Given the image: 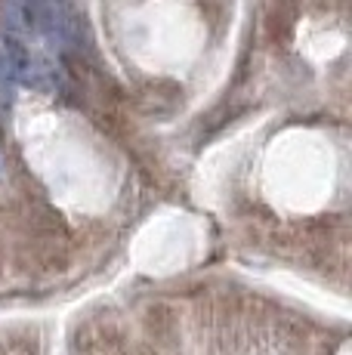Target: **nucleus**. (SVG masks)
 I'll return each instance as SVG.
<instances>
[{"label":"nucleus","mask_w":352,"mask_h":355,"mask_svg":"<svg viewBox=\"0 0 352 355\" xmlns=\"http://www.w3.org/2000/svg\"><path fill=\"white\" fill-rule=\"evenodd\" d=\"M6 16H10L12 34L35 31L44 19V0H6Z\"/></svg>","instance_id":"f257e3e1"}]
</instances>
